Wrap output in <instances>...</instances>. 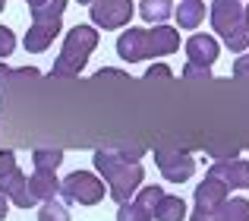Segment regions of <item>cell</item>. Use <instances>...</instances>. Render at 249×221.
I'll return each mask as SVG.
<instances>
[{"label":"cell","mask_w":249,"mask_h":221,"mask_svg":"<svg viewBox=\"0 0 249 221\" xmlns=\"http://www.w3.org/2000/svg\"><path fill=\"white\" fill-rule=\"evenodd\" d=\"M95 167L107 184V196L114 203H129L142 186V165L139 152H126V148H98L95 152Z\"/></svg>","instance_id":"6da1fadb"},{"label":"cell","mask_w":249,"mask_h":221,"mask_svg":"<svg viewBox=\"0 0 249 221\" xmlns=\"http://www.w3.org/2000/svg\"><path fill=\"white\" fill-rule=\"evenodd\" d=\"M95 48H98L95 25H73V29L67 32V38H63V51H60V57L54 60V67H51L48 76H51V79H70V76H79Z\"/></svg>","instance_id":"7a4b0ae2"},{"label":"cell","mask_w":249,"mask_h":221,"mask_svg":"<svg viewBox=\"0 0 249 221\" xmlns=\"http://www.w3.org/2000/svg\"><path fill=\"white\" fill-rule=\"evenodd\" d=\"M208 16H212V25H214V32L221 35V41H224L233 54H246V48H249V29H246L240 0H212Z\"/></svg>","instance_id":"3957f363"},{"label":"cell","mask_w":249,"mask_h":221,"mask_svg":"<svg viewBox=\"0 0 249 221\" xmlns=\"http://www.w3.org/2000/svg\"><path fill=\"white\" fill-rule=\"evenodd\" d=\"M107 193L104 180H98L91 171H73L60 180V196L67 203H79V205H98Z\"/></svg>","instance_id":"277c9868"},{"label":"cell","mask_w":249,"mask_h":221,"mask_svg":"<svg viewBox=\"0 0 249 221\" xmlns=\"http://www.w3.org/2000/svg\"><path fill=\"white\" fill-rule=\"evenodd\" d=\"M155 165L158 171L164 174V180L170 184H186L189 177L196 174V158L180 148H167V146H158L155 148Z\"/></svg>","instance_id":"5b68a950"},{"label":"cell","mask_w":249,"mask_h":221,"mask_svg":"<svg viewBox=\"0 0 249 221\" xmlns=\"http://www.w3.org/2000/svg\"><path fill=\"white\" fill-rule=\"evenodd\" d=\"M89 13L91 22L101 25V29H126L136 13V3L133 0H95L89 6Z\"/></svg>","instance_id":"8992f818"},{"label":"cell","mask_w":249,"mask_h":221,"mask_svg":"<svg viewBox=\"0 0 249 221\" xmlns=\"http://www.w3.org/2000/svg\"><path fill=\"white\" fill-rule=\"evenodd\" d=\"M0 196H6L16 209H35V196L29 193V177H25L19 167H13V171H6L3 177H0Z\"/></svg>","instance_id":"52a82bcc"},{"label":"cell","mask_w":249,"mask_h":221,"mask_svg":"<svg viewBox=\"0 0 249 221\" xmlns=\"http://www.w3.org/2000/svg\"><path fill=\"white\" fill-rule=\"evenodd\" d=\"M227 196H231V186L221 184L218 177H208V174H205V180H202V184H196V193H193L196 209H199V212L221 209V205L227 203Z\"/></svg>","instance_id":"ba28073f"},{"label":"cell","mask_w":249,"mask_h":221,"mask_svg":"<svg viewBox=\"0 0 249 221\" xmlns=\"http://www.w3.org/2000/svg\"><path fill=\"white\" fill-rule=\"evenodd\" d=\"M208 177H218L221 184L233 190H249V161L246 158H231V161H214L208 167Z\"/></svg>","instance_id":"9c48e42d"},{"label":"cell","mask_w":249,"mask_h":221,"mask_svg":"<svg viewBox=\"0 0 249 221\" xmlns=\"http://www.w3.org/2000/svg\"><path fill=\"white\" fill-rule=\"evenodd\" d=\"M180 51V35L167 25H155V29H145V60L148 57H167Z\"/></svg>","instance_id":"30bf717a"},{"label":"cell","mask_w":249,"mask_h":221,"mask_svg":"<svg viewBox=\"0 0 249 221\" xmlns=\"http://www.w3.org/2000/svg\"><path fill=\"white\" fill-rule=\"evenodd\" d=\"M218 54H221V44L214 41L212 35H193L186 41V57H189V63H196V67L212 70V63L218 60Z\"/></svg>","instance_id":"8fae6325"},{"label":"cell","mask_w":249,"mask_h":221,"mask_svg":"<svg viewBox=\"0 0 249 221\" xmlns=\"http://www.w3.org/2000/svg\"><path fill=\"white\" fill-rule=\"evenodd\" d=\"M117 54L126 63L145 60V29H133V25H129L126 32H120V38H117Z\"/></svg>","instance_id":"7c38bea8"},{"label":"cell","mask_w":249,"mask_h":221,"mask_svg":"<svg viewBox=\"0 0 249 221\" xmlns=\"http://www.w3.org/2000/svg\"><path fill=\"white\" fill-rule=\"evenodd\" d=\"M60 35V22H32L29 32H25L22 44L29 54H41V51L51 48V41Z\"/></svg>","instance_id":"4fadbf2b"},{"label":"cell","mask_w":249,"mask_h":221,"mask_svg":"<svg viewBox=\"0 0 249 221\" xmlns=\"http://www.w3.org/2000/svg\"><path fill=\"white\" fill-rule=\"evenodd\" d=\"M29 193L35 196V203L60 199V180H57V171H35L29 177Z\"/></svg>","instance_id":"5bb4252c"},{"label":"cell","mask_w":249,"mask_h":221,"mask_svg":"<svg viewBox=\"0 0 249 221\" xmlns=\"http://www.w3.org/2000/svg\"><path fill=\"white\" fill-rule=\"evenodd\" d=\"M186 218V199L183 196H161V203L155 205L152 221H183Z\"/></svg>","instance_id":"9a60e30c"},{"label":"cell","mask_w":249,"mask_h":221,"mask_svg":"<svg viewBox=\"0 0 249 221\" xmlns=\"http://www.w3.org/2000/svg\"><path fill=\"white\" fill-rule=\"evenodd\" d=\"M174 16L180 22V29H199V22L205 19V3L202 0H180Z\"/></svg>","instance_id":"2e32d148"},{"label":"cell","mask_w":249,"mask_h":221,"mask_svg":"<svg viewBox=\"0 0 249 221\" xmlns=\"http://www.w3.org/2000/svg\"><path fill=\"white\" fill-rule=\"evenodd\" d=\"M38 70L35 67H25V70H10L6 63H0V101L10 98V89L16 86V79H38Z\"/></svg>","instance_id":"e0dca14e"},{"label":"cell","mask_w":249,"mask_h":221,"mask_svg":"<svg viewBox=\"0 0 249 221\" xmlns=\"http://www.w3.org/2000/svg\"><path fill=\"white\" fill-rule=\"evenodd\" d=\"M139 16L145 19V22L161 25L164 19L174 16V3H170V0H142L139 3Z\"/></svg>","instance_id":"ac0fdd59"},{"label":"cell","mask_w":249,"mask_h":221,"mask_svg":"<svg viewBox=\"0 0 249 221\" xmlns=\"http://www.w3.org/2000/svg\"><path fill=\"white\" fill-rule=\"evenodd\" d=\"M214 221H249V199L237 196V199H227L221 209L212 212Z\"/></svg>","instance_id":"d6986e66"},{"label":"cell","mask_w":249,"mask_h":221,"mask_svg":"<svg viewBox=\"0 0 249 221\" xmlns=\"http://www.w3.org/2000/svg\"><path fill=\"white\" fill-rule=\"evenodd\" d=\"M63 10L67 0H44V3L32 6V22H63Z\"/></svg>","instance_id":"ffe728a7"},{"label":"cell","mask_w":249,"mask_h":221,"mask_svg":"<svg viewBox=\"0 0 249 221\" xmlns=\"http://www.w3.org/2000/svg\"><path fill=\"white\" fill-rule=\"evenodd\" d=\"M32 165H35V171H57L63 165V152L60 148H35Z\"/></svg>","instance_id":"44dd1931"},{"label":"cell","mask_w":249,"mask_h":221,"mask_svg":"<svg viewBox=\"0 0 249 221\" xmlns=\"http://www.w3.org/2000/svg\"><path fill=\"white\" fill-rule=\"evenodd\" d=\"M161 196H164V190H161L158 184H152V186H139V193L133 196V203H136V205H142V209H145L148 215H152L155 205L161 203Z\"/></svg>","instance_id":"7402d4cb"},{"label":"cell","mask_w":249,"mask_h":221,"mask_svg":"<svg viewBox=\"0 0 249 221\" xmlns=\"http://www.w3.org/2000/svg\"><path fill=\"white\" fill-rule=\"evenodd\" d=\"M38 221H70V209L60 203V199H48L38 209Z\"/></svg>","instance_id":"603a6c76"},{"label":"cell","mask_w":249,"mask_h":221,"mask_svg":"<svg viewBox=\"0 0 249 221\" xmlns=\"http://www.w3.org/2000/svg\"><path fill=\"white\" fill-rule=\"evenodd\" d=\"M117 221H152V215H148L142 205H136L133 199H129V203H123L120 209H117Z\"/></svg>","instance_id":"cb8c5ba5"},{"label":"cell","mask_w":249,"mask_h":221,"mask_svg":"<svg viewBox=\"0 0 249 221\" xmlns=\"http://www.w3.org/2000/svg\"><path fill=\"white\" fill-rule=\"evenodd\" d=\"M205 152L212 155V158H221V161H231V158H237L240 146H231V142H208V146H205Z\"/></svg>","instance_id":"d4e9b609"},{"label":"cell","mask_w":249,"mask_h":221,"mask_svg":"<svg viewBox=\"0 0 249 221\" xmlns=\"http://www.w3.org/2000/svg\"><path fill=\"white\" fill-rule=\"evenodd\" d=\"M13 48H16V35H13V29L0 25V57H10Z\"/></svg>","instance_id":"484cf974"},{"label":"cell","mask_w":249,"mask_h":221,"mask_svg":"<svg viewBox=\"0 0 249 221\" xmlns=\"http://www.w3.org/2000/svg\"><path fill=\"white\" fill-rule=\"evenodd\" d=\"M183 79H202V82H212V70L196 67V63H186V67H183Z\"/></svg>","instance_id":"4316f807"},{"label":"cell","mask_w":249,"mask_h":221,"mask_svg":"<svg viewBox=\"0 0 249 221\" xmlns=\"http://www.w3.org/2000/svg\"><path fill=\"white\" fill-rule=\"evenodd\" d=\"M155 79H174V73L164 67V63H155V67H148L145 73V82H155Z\"/></svg>","instance_id":"83f0119b"},{"label":"cell","mask_w":249,"mask_h":221,"mask_svg":"<svg viewBox=\"0 0 249 221\" xmlns=\"http://www.w3.org/2000/svg\"><path fill=\"white\" fill-rule=\"evenodd\" d=\"M13 167H19L16 165V152H10V148H6V152H0V177H3L6 171H13Z\"/></svg>","instance_id":"f1b7e54d"},{"label":"cell","mask_w":249,"mask_h":221,"mask_svg":"<svg viewBox=\"0 0 249 221\" xmlns=\"http://www.w3.org/2000/svg\"><path fill=\"white\" fill-rule=\"evenodd\" d=\"M233 76H249V54L237 57V63H233Z\"/></svg>","instance_id":"f546056e"},{"label":"cell","mask_w":249,"mask_h":221,"mask_svg":"<svg viewBox=\"0 0 249 221\" xmlns=\"http://www.w3.org/2000/svg\"><path fill=\"white\" fill-rule=\"evenodd\" d=\"M104 79H126V76L117 73V70H101V73H95V82H104Z\"/></svg>","instance_id":"4dcf8cb0"},{"label":"cell","mask_w":249,"mask_h":221,"mask_svg":"<svg viewBox=\"0 0 249 221\" xmlns=\"http://www.w3.org/2000/svg\"><path fill=\"white\" fill-rule=\"evenodd\" d=\"M189 221H214V215H212V212H199V209H196L193 215H189Z\"/></svg>","instance_id":"1f68e13d"},{"label":"cell","mask_w":249,"mask_h":221,"mask_svg":"<svg viewBox=\"0 0 249 221\" xmlns=\"http://www.w3.org/2000/svg\"><path fill=\"white\" fill-rule=\"evenodd\" d=\"M6 215H10V199H6V196H0V221H3Z\"/></svg>","instance_id":"d6a6232c"},{"label":"cell","mask_w":249,"mask_h":221,"mask_svg":"<svg viewBox=\"0 0 249 221\" xmlns=\"http://www.w3.org/2000/svg\"><path fill=\"white\" fill-rule=\"evenodd\" d=\"M243 19H246V29H249V6H243Z\"/></svg>","instance_id":"836d02e7"},{"label":"cell","mask_w":249,"mask_h":221,"mask_svg":"<svg viewBox=\"0 0 249 221\" xmlns=\"http://www.w3.org/2000/svg\"><path fill=\"white\" fill-rule=\"evenodd\" d=\"M25 3H29V10H32V6H38V3H44V0H25Z\"/></svg>","instance_id":"e575fe53"},{"label":"cell","mask_w":249,"mask_h":221,"mask_svg":"<svg viewBox=\"0 0 249 221\" xmlns=\"http://www.w3.org/2000/svg\"><path fill=\"white\" fill-rule=\"evenodd\" d=\"M79 3H95V0H79Z\"/></svg>","instance_id":"d590c367"}]
</instances>
